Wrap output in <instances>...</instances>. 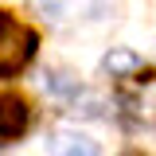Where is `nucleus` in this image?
Returning a JSON list of instances; mask_svg holds the SVG:
<instances>
[{
  "mask_svg": "<svg viewBox=\"0 0 156 156\" xmlns=\"http://www.w3.org/2000/svg\"><path fill=\"white\" fill-rule=\"evenodd\" d=\"M101 74L105 78H133V74H140V55L129 51V47H109L105 58H101Z\"/></svg>",
  "mask_w": 156,
  "mask_h": 156,
  "instance_id": "obj_3",
  "label": "nucleus"
},
{
  "mask_svg": "<svg viewBox=\"0 0 156 156\" xmlns=\"http://www.w3.org/2000/svg\"><path fill=\"white\" fill-rule=\"evenodd\" d=\"M78 113L98 117V113H101V98H94V94H90V98H82V109H78Z\"/></svg>",
  "mask_w": 156,
  "mask_h": 156,
  "instance_id": "obj_6",
  "label": "nucleus"
},
{
  "mask_svg": "<svg viewBox=\"0 0 156 156\" xmlns=\"http://www.w3.org/2000/svg\"><path fill=\"white\" fill-rule=\"evenodd\" d=\"M31 51H35V31L16 23L8 12H0V78L16 74L20 66L31 58Z\"/></svg>",
  "mask_w": 156,
  "mask_h": 156,
  "instance_id": "obj_1",
  "label": "nucleus"
},
{
  "mask_svg": "<svg viewBox=\"0 0 156 156\" xmlns=\"http://www.w3.org/2000/svg\"><path fill=\"white\" fill-rule=\"evenodd\" d=\"M43 78H47V90H51L55 98H78V94H82L74 70H66V66H55V70H47Z\"/></svg>",
  "mask_w": 156,
  "mask_h": 156,
  "instance_id": "obj_5",
  "label": "nucleus"
},
{
  "mask_svg": "<svg viewBox=\"0 0 156 156\" xmlns=\"http://www.w3.org/2000/svg\"><path fill=\"white\" fill-rule=\"evenodd\" d=\"M27 129V101L16 94H4L0 98V136H20Z\"/></svg>",
  "mask_w": 156,
  "mask_h": 156,
  "instance_id": "obj_2",
  "label": "nucleus"
},
{
  "mask_svg": "<svg viewBox=\"0 0 156 156\" xmlns=\"http://www.w3.org/2000/svg\"><path fill=\"white\" fill-rule=\"evenodd\" d=\"M121 156H144V152H121Z\"/></svg>",
  "mask_w": 156,
  "mask_h": 156,
  "instance_id": "obj_8",
  "label": "nucleus"
},
{
  "mask_svg": "<svg viewBox=\"0 0 156 156\" xmlns=\"http://www.w3.org/2000/svg\"><path fill=\"white\" fill-rule=\"evenodd\" d=\"M51 152L55 156H101L98 144L90 136H82V133H58L55 140H51Z\"/></svg>",
  "mask_w": 156,
  "mask_h": 156,
  "instance_id": "obj_4",
  "label": "nucleus"
},
{
  "mask_svg": "<svg viewBox=\"0 0 156 156\" xmlns=\"http://www.w3.org/2000/svg\"><path fill=\"white\" fill-rule=\"evenodd\" d=\"M35 8H47V12H62V0H31Z\"/></svg>",
  "mask_w": 156,
  "mask_h": 156,
  "instance_id": "obj_7",
  "label": "nucleus"
}]
</instances>
